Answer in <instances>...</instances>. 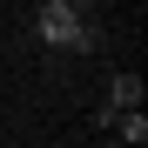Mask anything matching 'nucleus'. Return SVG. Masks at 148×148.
I'll return each instance as SVG.
<instances>
[{
    "mask_svg": "<svg viewBox=\"0 0 148 148\" xmlns=\"http://www.w3.org/2000/svg\"><path fill=\"white\" fill-rule=\"evenodd\" d=\"M34 34L54 47V54H94V47H101V34L81 20L74 0H47V7H34Z\"/></svg>",
    "mask_w": 148,
    "mask_h": 148,
    "instance_id": "1",
    "label": "nucleus"
},
{
    "mask_svg": "<svg viewBox=\"0 0 148 148\" xmlns=\"http://www.w3.org/2000/svg\"><path fill=\"white\" fill-rule=\"evenodd\" d=\"M141 108V74H114L108 81V114H135Z\"/></svg>",
    "mask_w": 148,
    "mask_h": 148,
    "instance_id": "2",
    "label": "nucleus"
}]
</instances>
